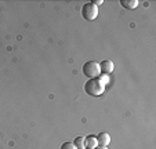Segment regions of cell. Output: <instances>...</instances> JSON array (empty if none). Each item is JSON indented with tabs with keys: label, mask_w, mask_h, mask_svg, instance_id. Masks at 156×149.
Returning <instances> with one entry per match:
<instances>
[{
	"label": "cell",
	"mask_w": 156,
	"mask_h": 149,
	"mask_svg": "<svg viewBox=\"0 0 156 149\" xmlns=\"http://www.w3.org/2000/svg\"><path fill=\"white\" fill-rule=\"evenodd\" d=\"M98 79H100L101 82H102L105 86L109 83V76H108V75H105V73H102V75H100V76H98Z\"/></svg>",
	"instance_id": "cell-10"
},
{
	"label": "cell",
	"mask_w": 156,
	"mask_h": 149,
	"mask_svg": "<svg viewBox=\"0 0 156 149\" xmlns=\"http://www.w3.org/2000/svg\"><path fill=\"white\" fill-rule=\"evenodd\" d=\"M75 146H76L77 149H86V144H84V138L83 137H76L73 141Z\"/></svg>",
	"instance_id": "cell-8"
},
{
	"label": "cell",
	"mask_w": 156,
	"mask_h": 149,
	"mask_svg": "<svg viewBox=\"0 0 156 149\" xmlns=\"http://www.w3.org/2000/svg\"><path fill=\"white\" fill-rule=\"evenodd\" d=\"M97 144L98 146H108L111 144V137L108 133H100L97 135Z\"/></svg>",
	"instance_id": "cell-5"
},
{
	"label": "cell",
	"mask_w": 156,
	"mask_h": 149,
	"mask_svg": "<svg viewBox=\"0 0 156 149\" xmlns=\"http://www.w3.org/2000/svg\"><path fill=\"white\" fill-rule=\"evenodd\" d=\"M84 91L86 94L91 97H100L105 91V84L98 77L97 79H88V82L84 84Z\"/></svg>",
	"instance_id": "cell-1"
},
{
	"label": "cell",
	"mask_w": 156,
	"mask_h": 149,
	"mask_svg": "<svg viewBox=\"0 0 156 149\" xmlns=\"http://www.w3.org/2000/svg\"><path fill=\"white\" fill-rule=\"evenodd\" d=\"M84 144H86V149H95L98 146L97 137L95 135H88V137L84 138Z\"/></svg>",
	"instance_id": "cell-6"
},
{
	"label": "cell",
	"mask_w": 156,
	"mask_h": 149,
	"mask_svg": "<svg viewBox=\"0 0 156 149\" xmlns=\"http://www.w3.org/2000/svg\"><path fill=\"white\" fill-rule=\"evenodd\" d=\"M83 73L88 79H97L101 75V68L97 61H88L83 65Z\"/></svg>",
	"instance_id": "cell-2"
},
{
	"label": "cell",
	"mask_w": 156,
	"mask_h": 149,
	"mask_svg": "<svg viewBox=\"0 0 156 149\" xmlns=\"http://www.w3.org/2000/svg\"><path fill=\"white\" fill-rule=\"evenodd\" d=\"M120 4L127 10H134L138 6V2L137 0H120Z\"/></svg>",
	"instance_id": "cell-7"
},
{
	"label": "cell",
	"mask_w": 156,
	"mask_h": 149,
	"mask_svg": "<svg viewBox=\"0 0 156 149\" xmlns=\"http://www.w3.org/2000/svg\"><path fill=\"white\" fill-rule=\"evenodd\" d=\"M61 149H77L73 142H64L61 145Z\"/></svg>",
	"instance_id": "cell-9"
},
{
	"label": "cell",
	"mask_w": 156,
	"mask_h": 149,
	"mask_svg": "<svg viewBox=\"0 0 156 149\" xmlns=\"http://www.w3.org/2000/svg\"><path fill=\"white\" fill-rule=\"evenodd\" d=\"M91 3H94L95 6H101V4H102V0H94V2H91Z\"/></svg>",
	"instance_id": "cell-11"
},
{
	"label": "cell",
	"mask_w": 156,
	"mask_h": 149,
	"mask_svg": "<svg viewBox=\"0 0 156 149\" xmlns=\"http://www.w3.org/2000/svg\"><path fill=\"white\" fill-rule=\"evenodd\" d=\"M100 68H101V72L105 73V75H109V73H112L113 69H115V65H113L112 61H109V59H106V61H102L100 64Z\"/></svg>",
	"instance_id": "cell-4"
},
{
	"label": "cell",
	"mask_w": 156,
	"mask_h": 149,
	"mask_svg": "<svg viewBox=\"0 0 156 149\" xmlns=\"http://www.w3.org/2000/svg\"><path fill=\"white\" fill-rule=\"evenodd\" d=\"M95 149H108V146H97Z\"/></svg>",
	"instance_id": "cell-12"
},
{
	"label": "cell",
	"mask_w": 156,
	"mask_h": 149,
	"mask_svg": "<svg viewBox=\"0 0 156 149\" xmlns=\"http://www.w3.org/2000/svg\"><path fill=\"white\" fill-rule=\"evenodd\" d=\"M82 17L86 21H94L98 17V7L94 3H86L82 7Z\"/></svg>",
	"instance_id": "cell-3"
}]
</instances>
